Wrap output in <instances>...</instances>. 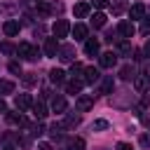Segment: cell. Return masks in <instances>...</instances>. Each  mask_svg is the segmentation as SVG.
I'll return each mask as SVG.
<instances>
[{
    "instance_id": "1",
    "label": "cell",
    "mask_w": 150,
    "mask_h": 150,
    "mask_svg": "<svg viewBox=\"0 0 150 150\" xmlns=\"http://www.w3.org/2000/svg\"><path fill=\"white\" fill-rule=\"evenodd\" d=\"M59 12H63V5H61V2H56V0H52V2L40 0V2H38V14H42V16L59 14Z\"/></svg>"
},
{
    "instance_id": "2",
    "label": "cell",
    "mask_w": 150,
    "mask_h": 150,
    "mask_svg": "<svg viewBox=\"0 0 150 150\" xmlns=\"http://www.w3.org/2000/svg\"><path fill=\"white\" fill-rule=\"evenodd\" d=\"M16 54H19L21 59H26V61H35V59H38V49H35L33 45H28V42H21V45L16 47Z\"/></svg>"
},
{
    "instance_id": "3",
    "label": "cell",
    "mask_w": 150,
    "mask_h": 150,
    "mask_svg": "<svg viewBox=\"0 0 150 150\" xmlns=\"http://www.w3.org/2000/svg\"><path fill=\"white\" fill-rule=\"evenodd\" d=\"M52 33H54L56 40H59V38H66V35L70 33V23H68L66 19H56L54 26H52Z\"/></svg>"
},
{
    "instance_id": "4",
    "label": "cell",
    "mask_w": 150,
    "mask_h": 150,
    "mask_svg": "<svg viewBox=\"0 0 150 150\" xmlns=\"http://www.w3.org/2000/svg\"><path fill=\"white\" fill-rule=\"evenodd\" d=\"M59 59H61L63 63H73V61H75V49H73V45L59 47Z\"/></svg>"
},
{
    "instance_id": "5",
    "label": "cell",
    "mask_w": 150,
    "mask_h": 150,
    "mask_svg": "<svg viewBox=\"0 0 150 150\" xmlns=\"http://www.w3.org/2000/svg\"><path fill=\"white\" fill-rule=\"evenodd\" d=\"M98 77H101V73H98V68H94V66H87L84 73H82V82H84V84H94Z\"/></svg>"
},
{
    "instance_id": "6",
    "label": "cell",
    "mask_w": 150,
    "mask_h": 150,
    "mask_svg": "<svg viewBox=\"0 0 150 150\" xmlns=\"http://www.w3.org/2000/svg\"><path fill=\"white\" fill-rule=\"evenodd\" d=\"M75 108H77L80 112H87V110H91V108H94V98H91V96H87V94H82V96H77Z\"/></svg>"
},
{
    "instance_id": "7",
    "label": "cell",
    "mask_w": 150,
    "mask_h": 150,
    "mask_svg": "<svg viewBox=\"0 0 150 150\" xmlns=\"http://www.w3.org/2000/svg\"><path fill=\"white\" fill-rule=\"evenodd\" d=\"M117 33H120L122 38H134V33H136V26H134V21H120V26H117Z\"/></svg>"
},
{
    "instance_id": "8",
    "label": "cell",
    "mask_w": 150,
    "mask_h": 150,
    "mask_svg": "<svg viewBox=\"0 0 150 150\" xmlns=\"http://www.w3.org/2000/svg\"><path fill=\"white\" fill-rule=\"evenodd\" d=\"M14 103H16V110H19V112H23V110L33 108V98H30V94H19Z\"/></svg>"
},
{
    "instance_id": "9",
    "label": "cell",
    "mask_w": 150,
    "mask_h": 150,
    "mask_svg": "<svg viewBox=\"0 0 150 150\" xmlns=\"http://www.w3.org/2000/svg\"><path fill=\"white\" fill-rule=\"evenodd\" d=\"M98 49H101L98 40H96V38H87V42H84V54H87V56H96Z\"/></svg>"
},
{
    "instance_id": "10",
    "label": "cell",
    "mask_w": 150,
    "mask_h": 150,
    "mask_svg": "<svg viewBox=\"0 0 150 150\" xmlns=\"http://www.w3.org/2000/svg\"><path fill=\"white\" fill-rule=\"evenodd\" d=\"M98 63H101V68H112L117 63V54L115 52H105V54H101Z\"/></svg>"
},
{
    "instance_id": "11",
    "label": "cell",
    "mask_w": 150,
    "mask_h": 150,
    "mask_svg": "<svg viewBox=\"0 0 150 150\" xmlns=\"http://www.w3.org/2000/svg\"><path fill=\"white\" fill-rule=\"evenodd\" d=\"M89 12H91V5H89V2H77V5L73 7V14H75L77 19H84Z\"/></svg>"
},
{
    "instance_id": "12",
    "label": "cell",
    "mask_w": 150,
    "mask_h": 150,
    "mask_svg": "<svg viewBox=\"0 0 150 150\" xmlns=\"http://www.w3.org/2000/svg\"><path fill=\"white\" fill-rule=\"evenodd\" d=\"M2 33H5V35H9V38H12V35H16V33H19V21L7 19V21L2 23Z\"/></svg>"
},
{
    "instance_id": "13",
    "label": "cell",
    "mask_w": 150,
    "mask_h": 150,
    "mask_svg": "<svg viewBox=\"0 0 150 150\" xmlns=\"http://www.w3.org/2000/svg\"><path fill=\"white\" fill-rule=\"evenodd\" d=\"M56 52H59L56 38H47V40H45V56H56Z\"/></svg>"
},
{
    "instance_id": "14",
    "label": "cell",
    "mask_w": 150,
    "mask_h": 150,
    "mask_svg": "<svg viewBox=\"0 0 150 150\" xmlns=\"http://www.w3.org/2000/svg\"><path fill=\"white\" fill-rule=\"evenodd\" d=\"M143 14H145V7H143L141 2H136V5H131V7H129V16H131V21L143 19Z\"/></svg>"
},
{
    "instance_id": "15",
    "label": "cell",
    "mask_w": 150,
    "mask_h": 150,
    "mask_svg": "<svg viewBox=\"0 0 150 150\" xmlns=\"http://www.w3.org/2000/svg\"><path fill=\"white\" fill-rule=\"evenodd\" d=\"M70 30H73V38L75 40H87V26L84 23H75Z\"/></svg>"
},
{
    "instance_id": "16",
    "label": "cell",
    "mask_w": 150,
    "mask_h": 150,
    "mask_svg": "<svg viewBox=\"0 0 150 150\" xmlns=\"http://www.w3.org/2000/svg\"><path fill=\"white\" fill-rule=\"evenodd\" d=\"M134 87H136L138 91H145V89L150 87V77H145V75H136V77H134Z\"/></svg>"
},
{
    "instance_id": "17",
    "label": "cell",
    "mask_w": 150,
    "mask_h": 150,
    "mask_svg": "<svg viewBox=\"0 0 150 150\" xmlns=\"http://www.w3.org/2000/svg\"><path fill=\"white\" fill-rule=\"evenodd\" d=\"M49 105H52V112H63L66 110V98L63 96H54Z\"/></svg>"
},
{
    "instance_id": "18",
    "label": "cell",
    "mask_w": 150,
    "mask_h": 150,
    "mask_svg": "<svg viewBox=\"0 0 150 150\" xmlns=\"http://www.w3.org/2000/svg\"><path fill=\"white\" fill-rule=\"evenodd\" d=\"M7 120H9L12 124H19V127H26V124H28V122H26V117H23L19 110H16V112H7Z\"/></svg>"
},
{
    "instance_id": "19",
    "label": "cell",
    "mask_w": 150,
    "mask_h": 150,
    "mask_svg": "<svg viewBox=\"0 0 150 150\" xmlns=\"http://www.w3.org/2000/svg\"><path fill=\"white\" fill-rule=\"evenodd\" d=\"M82 84H84L82 80H70V82L66 84V91H68V94H80V91H82Z\"/></svg>"
},
{
    "instance_id": "20",
    "label": "cell",
    "mask_w": 150,
    "mask_h": 150,
    "mask_svg": "<svg viewBox=\"0 0 150 150\" xmlns=\"http://www.w3.org/2000/svg\"><path fill=\"white\" fill-rule=\"evenodd\" d=\"M33 115H35L38 120H42V117L47 115V105H45L42 101H38V103H33Z\"/></svg>"
},
{
    "instance_id": "21",
    "label": "cell",
    "mask_w": 150,
    "mask_h": 150,
    "mask_svg": "<svg viewBox=\"0 0 150 150\" xmlns=\"http://www.w3.org/2000/svg\"><path fill=\"white\" fill-rule=\"evenodd\" d=\"M49 80L59 84V82H63V80H66V73H63L61 68H54V70H49Z\"/></svg>"
},
{
    "instance_id": "22",
    "label": "cell",
    "mask_w": 150,
    "mask_h": 150,
    "mask_svg": "<svg viewBox=\"0 0 150 150\" xmlns=\"http://www.w3.org/2000/svg\"><path fill=\"white\" fill-rule=\"evenodd\" d=\"M112 91V75H105L101 80V94H110Z\"/></svg>"
},
{
    "instance_id": "23",
    "label": "cell",
    "mask_w": 150,
    "mask_h": 150,
    "mask_svg": "<svg viewBox=\"0 0 150 150\" xmlns=\"http://www.w3.org/2000/svg\"><path fill=\"white\" fill-rule=\"evenodd\" d=\"M91 26H94V28H101V26H105V14H103V12H96V14L91 16Z\"/></svg>"
},
{
    "instance_id": "24",
    "label": "cell",
    "mask_w": 150,
    "mask_h": 150,
    "mask_svg": "<svg viewBox=\"0 0 150 150\" xmlns=\"http://www.w3.org/2000/svg\"><path fill=\"white\" fill-rule=\"evenodd\" d=\"M110 7H112V14H122L127 9V0H112Z\"/></svg>"
},
{
    "instance_id": "25",
    "label": "cell",
    "mask_w": 150,
    "mask_h": 150,
    "mask_svg": "<svg viewBox=\"0 0 150 150\" xmlns=\"http://www.w3.org/2000/svg\"><path fill=\"white\" fill-rule=\"evenodd\" d=\"M68 150H84V141H82L80 136L70 138V141H68Z\"/></svg>"
},
{
    "instance_id": "26",
    "label": "cell",
    "mask_w": 150,
    "mask_h": 150,
    "mask_svg": "<svg viewBox=\"0 0 150 150\" xmlns=\"http://www.w3.org/2000/svg\"><path fill=\"white\" fill-rule=\"evenodd\" d=\"M82 73H84V66L82 63H73V68H70L73 80H82Z\"/></svg>"
},
{
    "instance_id": "27",
    "label": "cell",
    "mask_w": 150,
    "mask_h": 150,
    "mask_svg": "<svg viewBox=\"0 0 150 150\" xmlns=\"http://www.w3.org/2000/svg\"><path fill=\"white\" fill-rule=\"evenodd\" d=\"M12 91H14V82L0 80V94H12Z\"/></svg>"
},
{
    "instance_id": "28",
    "label": "cell",
    "mask_w": 150,
    "mask_h": 150,
    "mask_svg": "<svg viewBox=\"0 0 150 150\" xmlns=\"http://www.w3.org/2000/svg\"><path fill=\"white\" fill-rule=\"evenodd\" d=\"M117 49H120V54H124V56H129V54H131V42H127V40H122V42L117 45Z\"/></svg>"
},
{
    "instance_id": "29",
    "label": "cell",
    "mask_w": 150,
    "mask_h": 150,
    "mask_svg": "<svg viewBox=\"0 0 150 150\" xmlns=\"http://www.w3.org/2000/svg\"><path fill=\"white\" fill-rule=\"evenodd\" d=\"M120 77H122V80H131V77H134L131 66H122V68H120Z\"/></svg>"
},
{
    "instance_id": "30",
    "label": "cell",
    "mask_w": 150,
    "mask_h": 150,
    "mask_svg": "<svg viewBox=\"0 0 150 150\" xmlns=\"http://www.w3.org/2000/svg\"><path fill=\"white\" fill-rule=\"evenodd\" d=\"M0 52H2V54H16V47H14L12 42H2V45H0Z\"/></svg>"
},
{
    "instance_id": "31",
    "label": "cell",
    "mask_w": 150,
    "mask_h": 150,
    "mask_svg": "<svg viewBox=\"0 0 150 150\" xmlns=\"http://www.w3.org/2000/svg\"><path fill=\"white\" fill-rule=\"evenodd\" d=\"M49 134H52L54 138H59V136L63 134V124H52V127H49Z\"/></svg>"
},
{
    "instance_id": "32",
    "label": "cell",
    "mask_w": 150,
    "mask_h": 150,
    "mask_svg": "<svg viewBox=\"0 0 150 150\" xmlns=\"http://www.w3.org/2000/svg\"><path fill=\"white\" fill-rule=\"evenodd\" d=\"M77 124H80V117L77 115H68L66 117V127H77Z\"/></svg>"
},
{
    "instance_id": "33",
    "label": "cell",
    "mask_w": 150,
    "mask_h": 150,
    "mask_svg": "<svg viewBox=\"0 0 150 150\" xmlns=\"http://www.w3.org/2000/svg\"><path fill=\"white\" fill-rule=\"evenodd\" d=\"M23 84H26V87H33V84H35V77H33V73H28V75L23 77Z\"/></svg>"
},
{
    "instance_id": "34",
    "label": "cell",
    "mask_w": 150,
    "mask_h": 150,
    "mask_svg": "<svg viewBox=\"0 0 150 150\" xmlns=\"http://www.w3.org/2000/svg\"><path fill=\"white\" fill-rule=\"evenodd\" d=\"M94 129H108V122L105 120H96L94 122Z\"/></svg>"
},
{
    "instance_id": "35",
    "label": "cell",
    "mask_w": 150,
    "mask_h": 150,
    "mask_svg": "<svg viewBox=\"0 0 150 150\" xmlns=\"http://www.w3.org/2000/svg\"><path fill=\"white\" fill-rule=\"evenodd\" d=\"M9 70H12V73H19V75H21V66H19L16 61H12V63H9Z\"/></svg>"
},
{
    "instance_id": "36",
    "label": "cell",
    "mask_w": 150,
    "mask_h": 150,
    "mask_svg": "<svg viewBox=\"0 0 150 150\" xmlns=\"http://www.w3.org/2000/svg\"><path fill=\"white\" fill-rule=\"evenodd\" d=\"M94 5H96L98 9H103V7H108V5H110V0H94Z\"/></svg>"
},
{
    "instance_id": "37",
    "label": "cell",
    "mask_w": 150,
    "mask_h": 150,
    "mask_svg": "<svg viewBox=\"0 0 150 150\" xmlns=\"http://www.w3.org/2000/svg\"><path fill=\"white\" fill-rule=\"evenodd\" d=\"M33 134H35V136H40V134H45V127H42V124H38V127L33 129Z\"/></svg>"
},
{
    "instance_id": "38",
    "label": "cell",
    "mask_w": 150,
    "mask_h": 150,
    "mask_svg": "<svg viewBox=\"0 0 150 150\" xmlns=\"http://www.w3.org/2000/svg\"><path fill=\"white\" fill-rule=\"evenodd\" d=\"M117 150H131L129 143H117Z\"/></svg>"
},
{
    "instance_id": "39",
    "label": "cell",
    "mask_w": 150,
    "mask_h": 150,
    "mask_svg": "<svg viewBox=\"0 0 150 150\" xmlns=\"http://www.w3.org/2000/svg\"><path fill=\"white\" fill-rule=\"evenodd\" d=\"M38 150H52L49 143H38Z\"/></svg>"
},
{
    "instance_id": "40",
    "label": "cell",
    "mask_w": 150,
    "mask_h": 150,
    "mask_svg": "<svg viewBox=\"0 0 150 150\" xmlns=\"http://www.w3.org/2000/svg\"><path fill=\"white\" fill-rule=\"evenodd\" d=\"M150 143V136H141V145H148Z\"/></svg>"
},
{
    "instance_id": "41",
    "label": "cell",
    "mask_w": 150,
    "mask_h": 150,
    "mask_svg": "<svg viewBox=\"0 0 150 150\" xmlns=\"http://www.w3.org/2000/svg\"><path fill=\"white\" fill-rule=\"evenodd\" d=\"M0 112H7V103L5 101H0Z\"/></svg>"
},
{
    "instance_id": "42",
    "label": "cell",
    "mask_w": 150,
    "mask_h": 150,
    "mask_svg": "<svg viewBox=\"0 0 150 150\" xmlns=\"http://www.w3.org/2000/svg\"><path fill=\"white\" fill-rule=\"evenodd\" d=\"M143 52H145V54H148V56H150V40H148V42H145V47H143Z\"/></svg>"
},
{
    "instance_id": "43",
    "label": "cell",
    "mask_w": 150,
    "mask_h": 150,
    "mask_svg": "<svg viewBox=\"0 0 150 150\" xmlns=\"http://www.w3.org/2000/svg\"><path fill=\"white\" fill-rule=\"evenodd\" d=\"M5 150H14V148H5Z\"/></svg>"
}]
</instances>
